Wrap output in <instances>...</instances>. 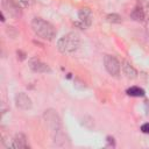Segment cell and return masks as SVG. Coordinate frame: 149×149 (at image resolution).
<instances>
[{"label":"cell","mask_w":149,"mask_h":149,"mask_svg":"<svg viewBox=\"0 0 149 149\" xmlns=\"http://www.w3.org/2000/svg\"><path fill=\"white\" fill-rule=\"evenodd\" d=\"M31 28H33L34 33L38 37H41L43 40L51 41L56 36V30H55L54 26L50 22H48V21H45V20H43L41 17L33 19V21H31Z\"/></svg>","instance_id":"cell-1"},{"label":"cell","mask_w":149,"mask_h":149,"mask_svg":"<svg viewBox=\"0 0 149 149\" xmlns=\"http://www.w3.org/2000/svg\"><path fill=\"white\" fill-rule=\"evenodd\" d=\"M79 44H80L79 35L74 31H71L65 34L58 40L57 49L62 54H72L79 48Z\"/></svg>","instance_id":"cell-2"},{"label":"cell","mask_w":149,"mask_h":149,"mask_svg":"<svg viewBox=\"0 0 149 149\" xmlns=\"http://www.w3.org/2000/svg\"><path fill=\"white\" fill-rule=\"evenodd\" d=\"M104 65H105V69L107 70V72L109 74H112L114 77L119 76V73H120V63L114 56L106 55L104 57Z\"/></svg>","instance_id":"cell-3"},{"label":"cell","mask_w":149,"mask_h":149,"mask_svg":"<svg viewBox=\"0 0 149 149\" xmlns=\"http://www.w3.org/2000/svg\"><path fill=\"white\" fill-rule=\"evenodd\" d=\"M2 7L13 19H19L22 15L21 7L14 0H2Z\"/></svg>","instance_id":"cell-4"},{"label":"cell","mask_w":149,"mask_h":149,"mask_svg":"<svg viewBox=\"0 0 149 149\" xmlns=\"http://www.w3.org/2000/svg\"><path fill=\"white\" fill-rule=\"evenodd\" d=\"M78 17H79V23L77 22L76 24H77V26H80L81 29H84V28H87V27L91 26L93 15H92V12H91L90 8L84 7V8H81V9L78 12Z\"/></svg>","instance_id":"cell-5"},{"label":"cell","mask_w":149,"mask_h":149,"mask_svg":"<svg viewBox=\"0 0 149 149\" xmlns=\"http://www.w3.org/2000/svg\"><path fill=\"white\" fill-rule=\"evenodd\" d=\"M15 105L21 108V109H30L31 106H33V102H31V99L23 92H20L15 95Z\"/></svg>","instance_id":"cell-6"},{"label":"cell","mask_w":149,"mask_h":149,"mask_svg":"<svg viewBox=\"0 0 149 149\" xmlns=\"http://www.w3.org/2000/svg\"><path fill=\"white\" fill-rule=\"evenodd\" d=\"M29 68L35 72H49L50 71L49 66L45 63L41 62L38 58H31L29 61Z\"/></svg>","instance_id":"cell-7"},{"label":"cell","mask_w":149,"mask_h":149,"mask_svg":"<svg viewBox=\"0 0 149 149\" xmlns=\"http://www.w3.org/2000/svg\"><path fill=\"white\" fill-rule=\"evenodd\" d=\"M12 147L15 148V149H27V148H29V146L27 143V139L22 133H19V134L15 135V137L13 140V143H12Z\"/></svg>","instance_id":"cell-8"},{"label":"cell","mask_w":149,"mask_h":149,"mask_svg":"<svg viewBox=\"0 0 149 149\" xmlns=\"http://www.w3.org/2000/svg\"><path fill=\"white\" fill-rule=\"evenodd\" d=\"M122 71H123V74L129 79H134L137 77V71L133 68V65L130 63H128L126 61L122 63Z\"/></svg>","instance_id":"cell-9"},{"label":"cell","mask_w":149,"mask_h":149,"mask_svg":"<svg viewBox=\"0 0 149 149\" xmlns=\"http://www.w3.org/2000/svg\"><path fill=\"white\" fill-rule=\"evenodd\" d=\"M130 17L133 19V20H135V21H143L144 20V10L140 7V6H137V7H135L134 9H133V12L130 13Z\"/></svg>","instance_id":"cell-10"},{"label":"cell","mask_w":149,"mask_h":149,"mask_svg":"<svg viewBox=\"0 0 149 149\" xmlns=\"http://www.w3.org/2000/svg\"><path fill=\"white\" fill-rule=\"evenodd\" d=\"M127 94L130 97H143L144 95V91L141 87L137 86H132L127 90Z\"/></svg>","instance_id":"cell-11"},{"label":"cell","mask_w":149,"mask_h":149,"mask_svg":"<svg viewBox=\"0 0 149 149\" xmlns=\"http://www.w3.org/2000/svg\"><path fill=\"white\" fill-rule=\"evenodd\" d=\"M106 19H107V21L108 22H112V23H120L121 22V16L120 15H118V14H108L107 16H106Z\"/></svg>","instance_id":"cell-12"},{"label":"cell","mask_w":149,"mask_h":149,"mask_svg":"<svg viewBox=\"0 0 149 149\" xmlns=\"http://www.w3.org/2000/svg\"><path fill=\"white\" fill-rule=\"evenodd\" d=\"M21 8H29L34 5V0H15Z\"/></svg>","instance_id":"cell-13"},{"label":"cell","mask_w":149,"mask_h":149,"mask_svg":"<svg viewBox=\"0 0 149 149\" xmlns=\"http://www.w3.org/2000/svg\"><path fill=\"white\" fill-rule=\"evenodd\" d=\"M139 6L144 10V9H149V0H140L139 1Z\"/></svg>","instance_id":"cell-14"},{"label":"cell","mask_w":149,"mask_h":149,"mask_svg":"<svg viewBox=\"0 0 149 149\" xmlns=\"http://www.w3.org/2000/svg\"><path fill=\"white\" fill-rule=\"evenodd\" d=\"M141 130H142L143 133H146V134H149V123H144V125H142Z\"/></svg>","instance_id":"cell-15"},{"label":"cell","mask_w":149,"mask_h":149,"mask_svg":"<svg viewBox=\"0 0 149 149\" xmlns=\"http://www.w3.org/2000/svg\"><path fill=\"white\" fill-rule=\"evenodd\" d=\"M17 58H19L20 61H23V59L26 58V54L22 52L21 50H19V51H17Z\"/></svg>","instance_id":"cell-16"},{"label":"cell","mask_w":149,"mask_h":149,"mask_svg":"<svg viewBox=\"0 0 149 149\" xmlns=\"http://www.w3.org/2000/svg\"><path fill=\"white\" fill-rule=\"evenodd\" d=\"M146 30H147V34L149 35V19L147 20V23H146Z\"/></svg>","instance_id":"cell-17"}]
</instances>
